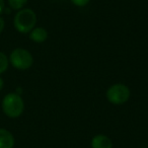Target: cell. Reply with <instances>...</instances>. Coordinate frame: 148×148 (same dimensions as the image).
Here are the masks:
<instances>
[{
  "mask_svg": "<svg viewBox=\"0 0 148 148\" xmlns=\"http://www.w3.org/2000/svg\"><path fill=\"white\" fill-rule=\"evenodd\" d=\"M3 86H4V82H3V79L0 77V90L3 88Z\"/></svg>",
  "mask_w": 148,
  "mask_h": 148,
  "instance_id": "4fadbf2b",
  "label": "cell"
},
{
  "mask_svg": "<svg viewBox=\"0 0 148 148\" xmlns=\"http://www.w3.org/2000/svg\"><path fill=\"white\" fill-rule=\"evenodd\" d=\"M9 64V59L7 58V56L4 53L0 52V74L4 73L8 68Z\"/></svg>",
  "mask_w": 148,
  "mask_h": 148,
  "instance_id": "ba28073f",
  "label": "cell"
},
{
  "mask_svg": "<svg viewBox=\"0 0 148 148\" xmlns=\"http://www.w3.org/2000/svg\"><path fill=\"white\" fill-rule=\"evenodd\" d=\"M29 33V39L35 43H43L48 38V32L43 27H36Z\"/></svg>",
  "mask_w": 148,
  "mask_h": 148,
  "instance_id": "52a82bcc",
  "label": "cell"
},
{
  "mask_svg": "<svg viewBox=\"0 0 148 148\" xmlns=\"http://www.w3.org/2000/svg\"><path fill=\"white\" fill-rule=\"evenodd\" d=\"M4 25H5V21L2 17H0V34L2 33V31L4 29Z\"/></svg>",
  "mask_w": 148,
  "mask_h": 148,
  "instance_id": "8fae6325",
  "label": "cell"
},
{
  "mask_svg": "<svg viewBox=\"0 0 148 148\" xmlns=\"http://www.w3.org/2000/svg\"><path fill=\"white\" fill-rule=\"evenodd\" d=\"M2 110L7 117L18 118L25 110L23 99L17 93H8L2 101Z\"/></svg>",
  "mask_w": 148,
  "mask_h": 148,
  "instance_id": "7a4b0ae2",
  "label": "cell"
},
{
  "mask_svg": "<svg viewBox=\"0 0 148 148\" xmlns=\"http://www.w3.org/2000/svg\"><path fill=\"white\" fill-rule=\"evenodd\" d=\"M90 0H71V2L76 6H85L86 4H88Z\"/></svg>",
  "mask_w": 148,
  "mask_h": 148,
  "instance_id": "30bf717a",
  "label": "cell"
},
{
  "mask_svg": "<svg viewBox=\"0 0 148 148\" xmlns=\"http://www.w3.org/2000/svg\"><path fill=\"white\" fill-rule=\"evenodd\" d=\"M14 137L6 129L0 128V148H13Z\"/></svg>",
  "mask_w": 148,
  "mask_h": 148,
  "instance_id": "5b68a950",
  "label": "cell"
},
{
  "mask_svg": "<svg viewBox=\"0 0 148 148\" xmlns=\"http://www.w3.org/2000/svg\"><path fill=\"white\" fill-rule=\"evenodd\" d=\"M4 6H5L4 0H0V13L3 12V10H4Z\"/></svg>",
  "mask_w": 148,
  "mask_h": 148,
  "instance_id": "7c38bea8",
  "label": "cell"
},
{
  "mask_svg": "<svg viewBox=\"0 0 148 148\" xmlns=\"http://www.w3.org/2000/svg\"><path fill=\"white\" fill-rule=\"evenodd\" d=\"M130 97V89L125 84H114L108 89L107 99L114 105H122Z\"/></svg>",
  "mask_w": 148,
  "mask_h": 148,
  "instance_id": "277c9868",
  "label": "cell"
},
{
  "mask_svg": "<svg viewBox=\"0 0 148 148\" xmlns=\"http://www.w3.org/2000/svg\"><path fill=\"white\" fill-rule=\"evenodd\" d=\"M9 61H10L11 65L16 69L25 70L29 69L33 65L34 58L27 50L23 49V48H17L11 52L10 56H9Z\"/></svg>",
  "mask_w": 148,
  "mask_h": 148,
  "instance_id": "3957f363",
  "label": "cell"
},
{
  "mask_svg": "<svg viewBox=\"0 0 148 148\" xmlns=\"http://www.w3.org/2000/svg\"><path fill=\"white\" fill-rule=\"evenodd\" d=\"M37 23V15L32 9L25 8L18 10L13 19V25L17 32L21 34H27L34 29Z\"/></svg>",
  "mask_w": 148,
  "mask_h": 148,
  "instance_id": "6da1fadb",
  "label": "cell"
},
{
  "mask_svg": "<svg viewBox=\"0 0 148 148\" xmlns=\"http://www.w3.org/2000/svg\"><path fill=\"white\" fill-rule=\"evenodd\" d=\"M92 148H113L111 139L106 135H97L91 140Z\"/></svg>",
  "mask_w": 148,
  "mask_h": 148,
  "instance_id": "8992f818",
  "label": "cell"
},
{
  "mask_svg": "<svg viewBox=\"0 0 148 148\" xmlns=\"http://www.w3.org/2000/svg\"><path fill=\"white\" fill-rule=\"evenodd\" d=\"M27 0H8L9 6L15 10H21L25 4H27Z\"/></svg>",
  "mask_w": 148,
  "mask_h": 148,
  "instance_id": "9c48e42d",
  "label": "cell"
}]
</instances>
